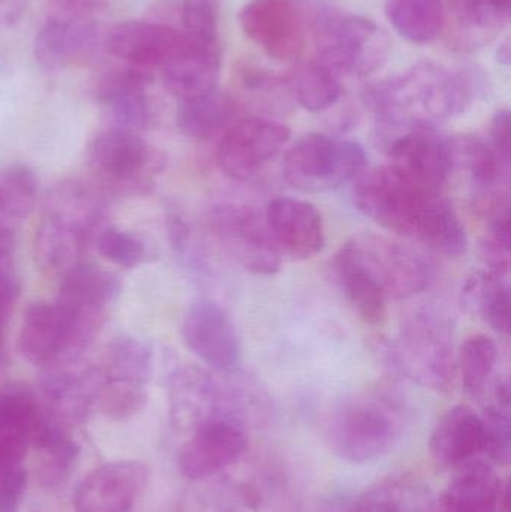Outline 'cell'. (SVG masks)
I'll return each mask as SVG.
<instances>
[{"mask_svg": "<svg viewBox=\"0 0 511 512\" xmlns=\"http://www.w3.org/2000/svg\"><path fill=\"white\" fill-rule=\"evenodd\" d=\"M59 17L84 18L89 12L95 11L105 0H51Z\"/></svg>", "mask_w": 511, "mask_h": 512, "instance_id": "obj_46", "label": "cell"}, {"mask_svg": "<svg viewBox=\"0 0 511 512\" xmlns=\"http://www.w3.org/2000/svg\"><path fill=\"white\" fill-rule=\"evenodd\" d=\"M171 420L188 432L213 418L228 415L222 411L221 391L215 379L197 367L177 370L170 384Z\"/></svg>", "mask_w": 511, "mask_h": 512, "instance_id": "obj_24", "label": "cell"}, {"mask_svg": "<svg viewBox=\"0 0 511 512\" xmlns=\"http://www.w3.org/2000/svg\"><path fill=\"white\" fill-rule=\"evenodd\" d=\"M474 92L470 75L422 62L378 86L372 92V104L384 131L401 135L434 129L461 116L473 102Z\"/></svg>", "mask_w": 511, "mask_h": 512, "instance_id": "obj_1", "label": "cell"}, {"mask_svg": "<svg viewBox=\"0 0 511 512\" xmlns=\"http://www.w3.org/2000/svg\"><path fill=\"white\" fill-rule=\"evenodd\" d=\"M485 448L482 417L467 405L453 406L441 415L429 438V451L435 465L443 469L458 468L476 459Z\"/></svg>", "mask_w": 511, "mask_h": 512, "instance_id": "obj_22", "label": "cell"}, {"mask_svg": "<svg viewBox=\"0 0 511 512\" xmlns=\"http://www.w3.org/2000/svg\"><path fill=\"white\" fill-rule=\"evenodd\" d=\"M450 168L470 174L474 185L483 192H492L509 185L510 167L495 152L489 140L474 134L446 138Z\"/></svg>", "mask_w": 511, "mask_h": 512, "instance_id": "obj_27", "label": "cell"}, {"mask_svg": "<svg viewBox=\"0 0 511 512\" xmlns=\"http://www.w3.org/2000/svg\"><path fill=\"white\" fill-rule=\"evenodd\" d=\"M96 47V30L84 18L54 15L39 30L35 39V56L48 71H60L83 62Z\"/></svg>", "mask_w": 511, "mask_h": 512, "instance_id": "obj_25", "label": "cell"}, {"mask_svg": "<svg viewBox=\"0 0 511 512\" xmlns=\"http://www.w3.org/2000/svg\"><path fill=\"white\" fill-rule=\"evenodd\" d=\"M240 81L248 95H251L260 107L263 105L269 111L285 110L293 98L288 81L281 80L263 69L245 66L240 69Z\"/></svg>", "mask_w": 511, "mask_h": 512, "instance_id": "obj_41", "label": "cell"}, {"mask_svg": "<svg viewBox=\"0 0 511 512\" xmlns=\"http://www.w3.org/2000/svg\"><path fill=\"white\" fill-rule=\"evenodd\" d=\"M485 430L483 453L498 465H507L511 457L510 385L503 382L495 388L494 402L480 415Z\"/></svg>", "mask_w": 511, "mask_h": 512, "instance_id": "obj_38", "label": "cell"}, {"mask_svg": "<svg viewBox=\"0 0 511 512\" xmlns=\"http://www.w3.org/2000/svg\"><path fill=\"white\" fill-rule=\"evenodd\" d=\"M288 84L297 104L311 113L327 110L342 95L338 72L320 59L297 65L291 72Z\"/></svg>", "mask_w": 511, "mask_h": 512, "instance_id": "obj_34", "label": "cell"}, {"mask_svg": "<svg viewBox=\"0 0 511 512\" xmlns=\"http://www.w3.org/2000/svg\"><path fill=\"white\" fill-rule=\"evenodd\" d=\"M146 466L134 460L111 462L95 469L75 487L78 512H129L147 484Z\"/></svg>", "mask_w": 511, "mask_h": 512, "instance_id": "obj_15", "label": "cell"}, {"mask_svg": "<svg viewBox=\"0 0 511 512\" xmlns=\"http://www.w3.org/2000/svg\"><path fill=\"white\" fill-rule=\"evenodd\" d=\"M396 366L411 381L434 391H449L458 363L449 325L431 312L411 316L395 348Z\"/></svg>", "mask_w": 511, "mask_h": 512, "instance_id": "obj_7", "label": "cell"}, {"mask_svg": "<svg viewBox=\"0 0 511 512\" xmlns=\"http://www.w3.org/2000/svg\"><path fill=\"white\" fill-rule=\"evenodd\" d=\"M443 512H509V490L500 475L482 460L456 468L443 499Z\"/></svg>", "mask_w": 511, "mask_h": 512, "instance_id": "obj_20", "label": "cell"}, {"mask_svg": "<svg viewBox=\"0 0 511 512\" xmlns=\"http://www.w3.org/2000/svg\"><path fill=\"white\" fill-rule=\"evenodd\" d=\"M119 292L116 274L98 265L77 262L66 270L59 297L54 301L65 322V354H80L93 342L104 324L108 304Z\"/></svg>", "mask_w": 511, "mask_h": 512, "instance_id": "obj_6", "label": "cell"}, {"mask_svg": "<svg viewBox=\"0 0 511 512\" xmlns=\"http://www.w3.org/2000/svg\"><path fill=\"white\" fill-rule=\"evenodd\" d=\"M498 62L503 63V65L509 66L510 65V41L509 39H506V41L503 42V44L500 45V48H498Z\"/></svg>", "mask_w": 511, "mask_h": 512, "instance_id": "obj_49", "label": "cell"}, {"mask_svg": "<svg viewBox=\"0 0 511 512\" xmlns=\"http://www.w3.org/2000/svg\"><path fill=\"white\" fill-rule=\"evenodd\" d=\"M387 300H402L425 291L432 271L414 249L375 234H360L342 246Z\"/></svg>", "mask_w": 511, "mask_h": 512, "instance_id": "obj_9", "label": "cell"}, {"mask_svg": "<svg viewBox=\"0 0 511 512\" xmlns=\"http://www.w3.org/2000/svg\"><path fill=\"white\" fill-rule=\"evenodd\" d=\"M240 24L272 59L291 62L303 53L305 23L294 0H251L240 12Z\"/></svg>", "mask_w": 511, "mask_h": 512, "instance_id": "obj_12", "label": "cell"}, {"mask_svg": "<svg viewBox=\"0 0 511 512\" xmlns=\"http://www.w3.org/2000/svg\"><path fill=\"white\" fill-rule=\"evenodd\" d=\"M290 140V129L266 117L237 120L222 135L216 159L228 177L254 179Z\"/></svg>", "mask_w": 511, "mask_h": 512, "instance_id": "obj_11", "label": "cell"}, {"mask_svg": "<svg viewBox=\"0 0 511 512\" xmlns=\"http://www.w3.org/2000/svg\"><path fill=\"white\" fill-rule=\"evenodd\" d=\"M101 218L98 201L80 186H60L45 206L36 248L45 267L71 268Z\"/></svg>", "mask_w": 511, "mask_h": 512, "instance_id": "obj_5", "label": "cell"}, {"mask_svg": "<svg viewBox=\"0 0 511 512\" xmlns=\"http://www.w3.org/2000/svg\"><path fill=\"white\" fill-rule=\"evenodd\" d=\"M333 270L339 288L359 318L369 325L383 324L389 300L342 248L333 259Z\"/></svg>", "mask_w": 511, "mask_h": 512, "instance_id": "obj_31", "label": "cell"}, {"mask_svg": "<svg viewBox=\"0 0 511 512\" xmlns=\"http://www.w3.org/2000/svg\"><path fill=\"white\" fill-rule=\"evenodd\" d=\"M267 230L282 254L305 261L323 251V218L317 207L296 198H275L264 213Z\"/></svg>", "mask_w": 511, "mask_h": 512, "instance_id": "obj_16", "label": "cell"}, {"mask_svg": "<svg viewBox=\"0 0 511 512\" xmlns=\"http://www.w3.org/2000/svg\"><path fill=\"white\" fill-rule=\"evenodd\" d=\"M219 74H221L219 44H197V42L188 41L185 36L176 56L162 68L164 86L179 101L198 98L216 90Z\"/></svg>", "mask_w": 511, "mask_h": 512, "instance_id": "obj_23", "label": "cell"}, {"mask_svg": "<svg viewBox=\"0 0 511 512\" xmlns=\"http://www.w3.org/2000/svg\"><path fill=\"white\" fill-rule=\"evenodd\" d=\"M24 456H26V450L0 438V465L23 462Z\"/></svg>", "mask_w": 511, "mask_h": 512, "instance_id": "obj_47", "label": "cell"}, {"mask_svg": "<svg viewBox=\"0 0 511 512\" xmlns=\"http://www.w3.org/2000/svg\"><path fill=\"white\" fill-rule=\"evenodd\" d=\"M20 279L9 256H0V328L8 327L15 303L20 297Z\"/></svg>", "mask_w": 511, "mask_h": 512, "instance_id": "obj_44", "label": "cell"}, {"mask_svg": "<svg viewBox=\"0 0 511 512\" xmlns=\"http://www.w3.org/2000/svg\"><path fill=\"white\" fill-rule=\"evenodd\" d=\"M488 233L482 243V255L489 273L506 277L511 265V216L509 195L492 198L489 204Z\"/></svg>", "mask_w": 511, "mask_h": 512, "instance_id": "obj_37", "label": "cell"}, {"mask_svg": "<svg viewBox=\"0 0 511 512\" xmlns=\"http://www.w3.org/2000/svg\"><path fill=\"white\" fill-rule=\"evenodd\" d=\"M440 195L441 191L414 185L392 165L363 171L354 186L360 212L384 230L416 240Z\"/></svg>", "mask_w": 511, "mask_h": 512, "instance_id": "obj_3", "label": "cell"}, {"mask_svg": "<svg viewBox=\"0 0 511 512\" xmlns=\"http://www.w3.org/2000/svg\"><path fill=\"white\" fill-rule=\"evenodd\" d=\"M96 248L108 261L123 268L137 267L146 256V249L141 240H138L134 234L117 230V228L101 231L96 240Z\"/></svg>", "mask_w": 511, "mask_h": 512, "instance_id": "obj_42", "label": "cell"}, {"mask_svg": "<svg viewBox=\"0 0 511 512\" xmlns=\"http://www.w3.org/2000/svg\"><path fill=\"white\" fill-rule=\"evenodd\" d=\"M389 155L390 165L420 188L441 191L452 174L446 138L434 129H416L393 138Z\"/></svg>", "mask_w": 511, "mask_h": 512, "instance_id": "obj_17", "label": "cell"}, {"mask_svg": "<svg viewBox=\"0 0 511 512\" xmlns=\"http://www.w3.org/2000/svg\"><path fill=\"white\" fill-rule=\"evenodd\" d=\"M354 512H435L431 493L413 478H389L354 501Z\"/></svg>", "mask_w": 511, "mask_h": 512, "instance_id": "obj_32", "label": "cell"}, {"mask_svg": "<svg viewBox=\"0 0 511 512\" xmlns=\"http://www.w3.org/2000/svg\"><path fill=\"white\" fill-rule=\"evenodd\" d=\"M511 0H456L455 44L477 48L491 42L509 23Z\"/></svg>", "mask_w": 511, "mask_h": 512, "instance_id": "obj_29", "label": "cell"}, {"mask_svg": "<svg viewBox=\"0 0 511 512\" xmlns=\"http://www.w3.org/2000/svg\"><path fill=\"white\" fill-rule=\"evenodd\" d=\"M317 27L318 59L339 75L368 77L389 59V36L368 18L323 14Z\"/></svg>", "mask_w": 511, "mask_h": 512, "instance_id": "obj_8", "label": "cell"}, {"mask_svg": "<svg viewBox=\"0 0 511 512\" xmlns=\"http://www.w3.org/2000/svg\"><path fill=\"white\" fill-rule=\"evenodd\" d=\"M468 294L482 318L492 330L509 336L511 319V294L506 277L494 273H482L468 285Z\"/></svg>", "mask_w": 511, "mask_h": 512, "instance_id": "obj_36", "label": "cell"}, {"mask_svg": "<svg viewBox=\"0 0 511 512\" xmlns=\"http://www.w3.org/2000/svg\"><path fill=\"white\" fill-rule=\"evenodd\" d=\"M152 72L128 66L111 72L99 84L98 101L114 122V128L137 132L152 120L146 87Z\"/></svg>", "mask_w": 511, "mask_h": 512, "instance_id": "obj_21", "label": "cell"}, {"mask_svg": "<svg viewBox=\"0 0 511 512\" xmlns=\"http://www.w3.org/2000/svg\"><path fill=\"white\" fill-rule=\"evenodd\" d=\"M65 322L56 303L38 301L24 313L18 334V351L24 360L47 366L66 352Z\"/></svg>", "mask_w": 511, "mask_h": 512, "instance_id": "obj_26", "label": "cell"}, {"mask_svg": "<svg viewBox=\"0 0 511 512\" xmlns=\"http://www.w3.org/2000/svg\"><path fill=\"white\" fill-rule=\"evenodd\" d=\"M246 448L242 424L221 415L191 433L177 454V465L188 480H204L233 465Z\"/></svg>", "mask_w": 511, "mask_h": 512, "instance_id": "obj_13", "label": "cell"}, {"mask_svg": "<svg viewBox=\"0 0 511 512\" xmlns=\"http://www.w3.org/2000/svg\"><path fill=\"white\" fill-rule=\"evenodd\" d=\"M359 143L327 134H308L285 153L284 177L297 191L318 194L341 188L366 170Z\"/></svg>", "mask_w": 511, "mask_h": 512, "instance_id": "obj_4", "label": "cell"}, {"mask_svg": "<svg viewBox=\"0 0 511 512\" xmlns=\"http://www.w3.org/2000/svg\"><path fill=\"white\" fill-rule=\"evenodd\" d=\"M182 337L189 351L215 372H230L239 363L240 342L230 316L219 304L195 301L182 321Z\"/></svg>", "mask_w": 511, "mask_h": 512, "instance_id": "obj_14", "label": "cell"}, {"mask_svg": "<svg viewBox=\"0 0 511 512\" xmlns=\"http://www.w3.org/2000/svg\"><path fill=\"white\" fill-rule=\"evenodd\" d=\"M89 161L110 182L132 183L146 179V171H155L158 159L137 132L111 128L93 138Z\"/></svg>", "mask_w": 511, "mask_h": 512, "instance_id": "obj_19", "label": "cell"}, {"mask_svg": "<svg viewBox=\"0 0 511 512\" xmlns=\"http://www.w3.org/2000/svg\"><path fill=\"white\" fill-rule=\"evenodd\" d=\"M155 352L146 340L123 336L110 349L108 384L144 390L153 376Z\"/></svg>", "mask_w": 511, "mask_h": 512, "instance_id": "obj_35", "label": "cell"}, {"mask_svg": "<svg viewBox=\"0 0 511 512\" xmlns=\"http://www.w3.org/2000/svg\"><path fill=\"white\" fill-rule=\"evenodd\" d=\"M209 225L224 251L246 271L260 276L278 273L281 252L266 221L252 207L221 204L210 212Z\"/></svg>", "mask_w": 511, "mask_h": 512, "instance_id": "obj_10", "label": "cell"}, {"mask_svg": "<svg viewBox=\"0 0 511 512\" xmlns=\"http://www.w3.org/2000/svg\"><path fill=\"white\" fill-rule=\"evenodd\" d=\"M36 450V474L48 489L66 483L77 465L80 448L59 423L48 418L32 439Z\"/></svg>", "mask_w": 511, "mask_h": 512, "instance_id": "obj_30", "label": "cell"}, {"mask_svg": "<svg viewBox=\"0 0 511 512\" xmlns=\"http://www.w3.org/2000/svg\"><path fill=\"white\" fill-rule=\"evenodd\" d=\"M182 32L149 21H125L108 32L107 50L129 66L152 71L164 68L182 47Z\"/></svg>", "mask_w": 511, "mask_h": 512, "instance_id": "obj_18", "label": "cell"}, {"mask_svg": "<svg viewBox=\"0 0 511 512\" xmlns=\"http://www.w3.org/2000/svg\"><path fill=\"white\" fill-rule=\"evenodd\" d=\"M236 114V99L216 89L207 95L180 101L177 128L185 137L207 141L224 134L233 125Z\"/></svg>", "mask_w": 511, "mask_h": 512, "instance_id": "obj_28", "label": "cell"}, {"mask_svg": "<svg viewBox=\"0 0 511 512\" xmlns=\"http://www.w3.org/2000/svg\"><path fill=\"white\" fill-rule=\"evenodd\" d=\"M404 427L395 400L362 396L339 406L326 424V441L339 459L369 463L392 450Z\"/></svg>", "mask_w": 511, "mask_h": 512, "instance_id": "obj_2", "label": "cell"}, {"mask_svg": "<svg viewBox=\"0 0 511 512\" xmlns=\"http://www.w3.org/2000/svg\"><path fill=\"white\" fill-rule=\"evenodd\" d=\"M8 218V210H6L5 201H3L2 191H0V222H6V219Z\"/></svg>", "mask_w": 511, "mask_h": 512, "instance_id": "obj_51", "label": "cell"}, {"mask_svg": "<svg viewBox=\"0 0 511 512\" xmlns=\"http://www.w3.org/2000/svg\"><path fill=\"white\" fill-rule=\"evenodd\" d=\"M386 15L393 29L411 44H429L444 26L441 0H387Z\"/></svg>", "mask_w": 511, "mask_h": 512, "instance_id": "obj_33", "label": "cell"}, {"mask_svg": "<svg viewBox=\"0 0 511 512\" xmlns=\"http://www.w3.org/2000/svg\"><path fill=\"white\" fill-rule=\"evenodd\" d=\"M221 0H183V32L188 41L197 44H218Z\"/></svg>", "mask_w": 511, "mask_h": 512, "instance_id": "obj_40", "label": "cell"}, {"mask_svg": "<svg viewBox=\"0 0 511 512\" xmlns=\"http://www.w3.org/2000/svg\"><path fill=\"white\" fill-rule=\"evenodd\" d=\"M498 360L497 343L485 334H474L462 343L458 367L467 393H482Z\"/></svg>", "mask_w": 511, "mask_h": 512, "instance_id": "obj_39", "label": "cell"}, {"mask_svg": "<svg viewBox=\"0 0 511 512\" xmlns=\"http://www.w3.org/2000/svg\"><path fill=\"white\" fill-rule=\"evenodd\" d=\"M489 143L506 164L511 165V117L510 111L500 110L492 117Z\"/></svg>", "mask_w": 511, "mask_h": 512, "instance_id": "obj_45", "label": "cell"}, {"mask_svg": "<svg viewBox=\"0 0 511 512\" xmlns=\"http://www.w3.org/2000/svg\"><path fill=\"white\" fill-rule=\"evenodd\" d=\"M6 363V328H0V369Z\"/></svg>", "mask_w": 511, "mask_h": 512, "instance_id": "obj_50", "label": "cell"}, {"mask_svg": "<svg viewBox=\"0 0 511 512\" xmlns=\"http://www.w3.org/2000/svg\"><path fill=\"white\" fill-rule=\"evenodd\" d=\"M14 233L6 222H0V256H9L14 248Z\"/></svg>", "mask_w": 511, "mask_h": 512, "instance_id": "obj_48", "label": "cell"}, {"mask_svg": "<svg viewBox=\"0 0 511 512\" xmlns=\"http://www.w3.org/2000/svg\"><path fill=\"white\" fill-rule=\"evenodd\" d=\"M26 486L27 471L23 462L0 465V512H20Z\"/></svg>", "mask_w": 511, "mask_h": 512, "instance_id": "obj_43", "label": "cell"}]
</instances>
